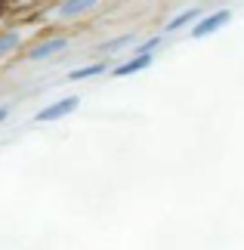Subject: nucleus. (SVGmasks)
<instances>
[{"label":"nucleus","mask_w":244,"mask_h":250,"mask_svg":"<svg viewBox=\"0 0 244 250\" xmlns=\"http://www.w3.org/2000/svg\"><path fill=\"white\" fill-rule=\"evenodd\" d=\"M65 46V41H53V43H44V46H37V50L31 53V59H44V56H50V53H59Z\"/></svg>","instance_id":"4"},{"label":"nucleus","mask_w":244,"mask_h":250,"mask_svg":"<svg viewBox=\"0 0 244 250\" xmlns=\"http://www.w3.org/2000/svg\"><path fill=\"white\" fill-rule=\"evenodd\" d=\"M96 0H68V3L62 6V16H74V13H81V9H87V6H93Z\"/></svg>","instance_id":"5"},{"label":"nucleus","mask_w":244,"mask_h":250,"mask_svg":"<svg viewBox=\"0 0 244 250\" xmlns=\"http://www.w3.org/2000/svg\"><path fill=\"white\" fill-rule=\"evenodd\" d=\"M130 41H133V37H114L111 43H105V46H102V53H114V50H121V46H124V43H130Z\"/></svg>","instance_id":"8"},{"label":"nucleus","mask_w":244,"mask_h":250,"mask_svg":"<svg viewBox=\"0 0 244 250\" xmlns=\"http://www.w3.org/2000/svg\"><path fill=\"white\" fill-rule=\"evenodd\" d=\"M149 65H152V59L142 53V56H136L133 62H127V65H121V68H114V74H118V78H124V74H133V71H142V68H149Z\"/></svg>","instance_id":"3"},{"label":"nucleus","mask_w":244,"mask_h":250,"mask_svg":"<svg viewBox=\"0 0 244 250\" xmlns=\"http://www.w3.org/2000/svg\"><path fill=\"white\" fill-rule=\"evenodd\" d=\"M16 41H19V37H16V34H6V37H0V53H6V50H13V46H16Z\"/></svg>","instance_id":"9"},{"label":"nucleus","mask_w":244,"mask_h":250,"mask_svg":"<svg viewBox=\"0 0 244 250\" xmlns=\"http://www.w3.org/2000/svg\"><path fill=\"white\" fill-rule=\"evenodd\" d=\"M195 16H198V9H185V13H182L179 19H173V22L167 25V31H179V28H185V25H189Z\"/></svg>","instance_id":"6"},{"label":"nucleus","mask_w":244,"mask_h":250,"mask_svg":"<svg viewBox=\"0 0 244 250\" xmlns=\"http://www.w3.org/2000/svg\"><path fill=\"white\" fill-rule=\"evenodd\" d=\"M226 22H229V13H226V9H220V13H213L210 19H204V22L195 25V37H207V34L217 31V28H222Z\"/></svg>","instance_id":"1"},{"label":"nucleus","mask_w":244,"mask_h":250,"mask_svg":"<svg viewBox=\"0 0 244 250\" xmlns=\"http://www.w3.org/2000/svg\"><path fill=\"white\" fill-rule=\"evenodd\" d=\"M6 118V108H0V121H3Z\"/></svg>","instance_id":"10"},{"label":"nucleus","mask_w":244,"mask_h":250,"mask_svg":"<svg viewBox=\"0 0 244 250\" xmlns=\"http://www.w3.org/2000/svg\"><path fill=\"white\" fill-rule=\"evenodd\" d=\"M105 65H90V68H81V71H71L74 81H84V78H93V74H102Z\"/></svg>","instance_id":"7"},{"label":"nucleus","mask_w":244,"mask_h":250,"mask_svg":"<svg viewBox=\"0 0 244 250\" xmlns=\"http://www.w3.org/2000/svg\"><path fill=\"white\" fill-rule=\"evenodd\" d=\"M74 108H77V96H74V99H62L56 105H46V108L37 114V121H56V118H62L65 111H74Z\"/></svg>","instance_id":"2"}]
</instances>
